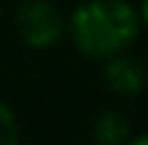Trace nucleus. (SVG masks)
I'll list each match as a JSON object with an SVG mask.
<instances>
[{
    "label": "nucleus",
    "instance_id": "f257e3e1",
    "mask_svg": "<svg viewBox=\"0 0 148 145\" xmlns=\"http://www.w3.org/2000/svg\"><path fill=\"white\" fill-rule=\"evenodd\" d=\"M140 14L129 0H85L66 19L71 44L88 58L107 60L137 41Z\"/></svg>",
    "mask_w": 148,
    "mask_h": 145
},
{
    "label": "nucleus",
    "instance_id": "f03ea898",
    "mask_svg": "<svg viewBox=\"0 0 148 145\" xmlns=\"http://www.w3.org/2000/svg\"><path fill=\"white\" fill-rule=\"evenodd\" d=\"M14 25L30 49H52L66 36V16L52 0H22Z\"/></svg>",
    "mask_w": 148,
    "mask_h": 145
},
{
    "label": "nucleus",
    "instance_id": "7ed1b4c3",
    "mask_svg": "<svg viewBox=\"0 0 148 145\" xmlns=\"http://www.w3.org/2000/svg\"><path fill=\"white\" fill-rule=\"evenodd\" d=\"M101 80L115 96H137L148 82V69L140 58L121 52V55L107 58Z\"/></svg>",
    "mask_w": 148,
    "mask_h": 145
},
{
    "label": "nucleus",
    "instance_id": "20e7f679",
    "mask_svg": "<svg viewBox=\"0 0 148 145\" xmlns=\"http://www.w3.org/2000/svg\"><path fill=\"white\" fill-rule=\"evenodd\" d=\"M132 123L121 110H104L90 126V137L96 145H123L129 142Z\"/></svg>",
    "mask_w": 148,
    "mask_h": 145
},
{
    "label": "nucleus",
    "instance_id": "39448f33",
    "mask_svg": "<svg viewBox=\"0 0 148 145\" xmlns=\"http://www.w3.org/2000/svg\"><path fill=\"white\" fill-rule=\"evenodd\" d=\"M0 145H19V123L5 101H0Z\"/></svg>",
    "mask_w": 148,
    "mask_h": 145
},
{
    "label": "nucleus",
    "instance_id": "423d86ee",
    "mask_svg": "<svg viewBox=\"0 0 148 145\" xmlns=\"http://www.w3.org/2000/svg\"><path fill=\"white\" fill-rule=\"evenodd\" d=\"M137 14H140V25L148 30V0H143V5H140V11H137Z\"/></svg>",
    "mask_w": 148,
    "mask_h": 145
},
{
    "label": "nucleus",
    "instance_id": "0eeeda50",
    "mask_svg": "<svg viewBox=\"0 0 148 145\" xmlns=\"http://www.w3.org/2000/svg\"><path fill=\"white\" fill-rule=\"evenodd\" d=\"M129 145H148V131H143V134H137V137H132V140H129Z\"/></svg>",
    "mask_w": 148,
    "mask_h": 145
}]
</instances>
